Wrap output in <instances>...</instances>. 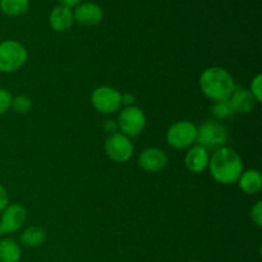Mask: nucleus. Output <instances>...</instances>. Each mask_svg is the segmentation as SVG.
<instances>
[{
  "label": "nucleus",
  "mask_w": 262,
  "mask_h": 262,
  "mask_svg": "<svg viewBox=\"0 0 262 262\" xmlns=\"http://www.w3.org/2000/svg\"><path fill=\"white\" fill-rule=\"evenodd\" d=\"M188 262H197V261H188Z\"/></svg>",
  "instance_id": "obj_27"
},
{
  "label": "nucleus",
  "mask_w": 262,
  "mask_h": 262,
  "mask_svg": "<svg viewBox=\"0 0 262 262\" xmlns=\"http://www.w3.org/2000/svg\"><path fill=\"white\" fill-rule=\"evenodd\" d=\"M229 101L234 112L241 113V114H247V113L252 112L256 107V104H258L255 97H253V95L251 94L250 90L238 89V87L230 96Z\"/></svg>",
  "instance_id": "obj_14"
},
{
  "label": "nucleus",
  "mask_w": 262,
  "mask_h": 262,
  "mask_svg": "<svg viewBox=\"0 0 262 262\" xmlns=\"http://www.w3.org/2000/svg\"><path fill=\"white\" fill-rule=\"evenodd\" d=\"M250 91L256 99V101H262V76L261 74H256L252 78L250 84Z\"/></svg>",
  "instance_id": "obj_21"
},
{
  "label": "nucleus",
  "mask_w": 262,
  "mask_h": 262,
  "mask_svg": "<svg viewBox=\"0 0 262 262\" xmlns=\"http://www.w3.org/2000/svg\"><path fill=\"white\" fill-rule=\"evenodd\" d=\"M133 143L128 136L114 132L105 141V152L115 163H125L133 155Z\"/></svg>",
  "instance_id": "obj_8"
},
{
  "label": "nucleus",
  "mask_w": 262,
  "mask_h": 262,
  "mask_svg": "<svg viewBox=\"0 0 262 262\" xmlns=\"http://www.w3.org/2000/svg\"><path fill=\"white\" fill-rule=\"evenodd\" d=\"M228 138H229V133H228L227 127L219 120H205L200 127H197L196 143L206 148L209 152L224 147Z\"/></svg>",
  "instance_id": "obj_3"
},
{
  "label": "nucleus",
  "mask_w": 262,
  "mask_h": 262,
  "mask_svg": "<svg viewBox=\"0 0 262 262\" xmlns=\"http://www.w3.org/2000/svg\"><path fill=\"white\" fill-rule=\"evenodd\" d=\"M10 107L18 114H26L32 109V100L26 95H18L12 99Z\"/></svg>",
  "instance_id": "obj_20"
},
{
  "label": "nucleus",
  "mask_w": 262,
  "mask_h": 262,
  "mask_svg": "<svg viewBox=\"0 0 262 262\" xmlns=\"http://www.w3.org/2000/svg\"><path fill=\"white\" fill-rule=\"evenodd\" d=\"M210 161V152L200 145H193L192 147L188 148L184 158V163H186L187 169L191 173L200 174L204 173L207 168H209Z\"/></svg>",
  "instance_id": "obj_12"
},
{
  "label": "nucleus",
  "mask_w": 262,
  "mask_h": 262,
  "mask_svg": "<svg viewBox=\"0 0 262 262\" xmlns=\"http://www.w3.org/2000/svg\"><path fill=\"white\" fill-rule=\"evenodd\" d=\"M211 113L214 115L215 120H219V122L223 119H228V118L233 117L235 114L229 100H223V101L214 102V105L211 106Z\"/></svg>",
  "instance_id": "obj_19"
},
{
  "label": "nucleus",
  "mask_w": 262,
  "mask_h": 262,
  "mask_svg": "<svg viewBox=\"0 0 262 262\" xmlns=\"http://www.w3.org/2000/svg\"><path fill=\"white\" fill-rule=\"evenodd\" d=\"M27 220V211L20 204H8L5 209L0 212V237L10 234L25 225Z\"/></svg>",
  "instance_id": "obj_9"
},
{
  "label": "nucleus",
  "mask_w": 262,
  "mask_h": 262,
  "mask_svg": "<svg viewBox=\"0 0 262 262\" xmlns=\"http://www.w3.org/2000/svg\"><path fill=\"white\" fill-rule=\"evenodd\" d=\"M200 89L214 102L229 100L237 89L232 74L222 67H209L200 76Z\"/></svg>",
  "instance_id": "obj_2"
},
{
  "label": "nucleus",
  "mask_w": 262,
  "mask_h": 262,
  "mask_svg": "<svg viewBox=\"0 0 262 262\" xmlns=\"http://www.w3.org/2000/svg\"><path fill=\"white\" fill-rule=\"evenodd\" d=\"M20 243L26 247H38L46 241V232L41 227H27L19 237Z\"/></svg>",
  "instance_id": "obj_17"
},
{
  "label": "nucleus",
  "mask_w": 262,
  "mask_h": 262,
  "mask_svg": "<svg viewBox=\"0 0 262 262\" xmlns=\"http://www.w3.org/2000/svg\"><path fill=\"white\" fill-rule=\"evenodd\" d=\"M28 0H0V12L8 17H20L28 10Z\"/></svg>",
  "instance_id": "obj_18"
},
{
  "label": "nucleus",
  "mask_w": 262,
  "mask_h": 262,
  "mask_svg": "<svg viewBox=\"0 0 262 262\" xmlns=\"http://www.w3.org/2000/svg\"><path fill=\"white\" fill-rule=\"evenodd\" d=\"M73 22L74 19L72 9L61 4L54 7L49 14V23H50L51 28L56 32H64V31L69 30Z\"/></svg>",
  "instance_id": "obj_13"
},
{
  "label": "nucleus",
  "mask_w": 262,
  "mask_h": 262,
  "mask_svg": "<svg viewBox=\"0 0 262 262\" xmlns=\"http://www.w3.org/2000/svg\"><path fill=\"white\" fill-rule=\"evenodd\" d=\"M9 204V196H8V192L4 187L0 184V212L5 209V206Z\"/></svg>",
  "instance_id": "obj_24"
},
{
  "label": "nucleus",
  "mask_w": 262,
  "mask_h": 262,
  "mask_svg": "<svg viewBox=\"0 0 262 262\" xmlns=\"http://www.w3.org/2000/svg\"><path fill=\"white\" fill-rule=\"evenodd\" d=\"M207 169L217 183H237L238 178L243 171L242 158L232 147L224 146L212 152Z\"/></svg>",
  "instance_id": "obj_1"
},
{
  "label": "nucleus",
  "mask_w": 262,
  "mask_h": 262,
  "mask_svg": "<svg viewBox=\"0 0 262 262\" xmlns=\"http://www.w3.org/2000/svg\"><path fill=\"white\" fill-rule=\"evenodd\" d=\"M12 94L8 90L0 89V115L7 113L10 109V104H12Z\"/></svg>",
  "instance_id": "obj_22"
},
{
  "label": "nucleus",
  "mask_w": 262,
  "mask_h": 262,
  "mask_svg": "<svg viewBox=\"0 0 262 262\" xmlns=\"http://www.w3.org/2000/svg\"><path fill=\"white\" fill-rule=\"evenodd\" d=\"M237 183L243 193L250 194V196L257 194L262 189V176L256 169H250V170L242 171Z\"/></svg>",
  "instance_id": "obj_15"
},
{
  "label": "nucleus",
  "mask_w": 262,
  "mask_h": 262,
  "mask_svg": "<svg viewBox=\"0 0 262 262\" xmlns=\"http://www.w3.org/2000/svg\"><path fill=\"white\" fill-rule=\"evenodd\" d=\"M146 123H147V119L143 110L132 105V106H125L124 109L120 110L118 115L117 127L120 129V133L130 138L141 135L146 128Z\"/></svg>",
  "instance_id": "obj_6"
},
{
  "label": "nucleus",
  "mask_w": 262,
  "mask_h": 262,
  "mask_svg": "<svg viewBox=\"0 0 262 262\" xmlns=\"http://www.w3.org/2000/svg\"><path fill=\"white\" fill-rule=\"evenodd\" d=\"M251 219L257 227H262V201L258 200L251 209Z\"/></svg>",
  "instance_id": "obj_23"
},
{
  "label": "nucleus",
  "mask_w": 262,
  "mask_h": 262,
  "mask_svg": "<svg viewBox=\"0 0 262 262\" xmlns=\"http://www.w3.org/2000/svg\"><path fill=\"white\" fill-rule=\"evenodd\" d=\"M91 104L97 112L109 114L120 109L122 94L112 86H100L91 94Z\"/></svg>",
  "instance_id": "obj_7"
},
{
  "label": "nucleus",
  "mask_w": 262,
  "mask_h": 262,
  "mask_svg": "<svg viewBox=\"0 0 262 262\" xmlns=\"http://www.w3.org/2000/svg\"><path fill=\"white\" fill-rule=\"evenodd\" d=\"M168 164V155L158 147L143 150L138 156V165L147 173H158Z\"/></svg>",
  "instance_id": "obj_11"
},
{
  "label": "nucleus",
  "mask_w": 262,
  "mask_h": 262,
  "mask_svg": "<svg viewBox=\"0 0 262 262\" xmlns=\"http://www.w3.org/2000/svg\"><path fill=\"white\" fill-rule=\"evenodd\" d=\"M59 2H60V4L64 5V7L72 8V7H76V5H78L82 0H59Z\"/></svg>",
  "instance_id": "obj_26"
},
{
  "label": "nucleus",
  "mask_w": 262,
  "mask_h": 262,
  "mask_svg": "<svg viewBox=\"0 0 262 262\" xmlns=\"http://www.w3.org/2000/svg\"><path fill=\"white\" fill-rule=\"evenodd\" d=\"M197 125L189 120L173 123L166 132V142L176 150H186L196 145Z\"/></svg>",
  "instance_id": "obj_5"
},
{
  "label": "nucleus",
  "mask_w": 262,
  "mask_h": 262,
  "mask_svg": "<svg viewBox=\"0 0 262 262\" xmlns=\"http://www.w3.org/2000/svg\"><path fill=\"white\" fill-rule=\"evenodd\" d=\"M102 18V8L96 3H79L73 10V19L82 26H96L101 22Z\"/></svg>",
  "instance_id": "obj_10"
},
{
  "label": "nucleus",
  "mask_w": 262,
  "mask_h": 262,
  "mask_svg": "<svg viewBox=\"0 0 262 262\" xmlns=\"http://www.w3.org/2000/svg\"><path fill=\"white\" fill-rule=\"evenodd\" d=\"M124 104L125 106H132L135 104V97L133 95L129 94H122V105Z\"/></svg>",
  "instance_id": "obj_25"
},
{
  "label": "nucleus",
  "mask_w": 262,
  "mask_h": 262,
  "mask_svg": "<svg viewBox=\"0 0 262 262\" xmlns=\"http://www.w3.org/2000/svg\"><path fill=\"white\" fill-rule=\"evenodd\" d=\"M22 250L17 241L12 238L0 239V262H19Z\"/></svg>",
  "instance_id": "obj_16"
},
{
  "label": "nucleus",
  "mask_w": 262,
  "mask_h": 262,
  "mask_svg": "<svg viewBox=\"0 0 262 262\" xmlns=\"http://www.w3.org/2000/svg\"><path fill=\"white\" fill-rule=\"evenodd\" d=\"M27 60V50L25 45L15 40H5L0 42V72L12 73L25 66Z\"/></svg>",
  "instance_id": "obj_4"
}]
</instances>
